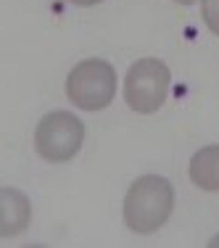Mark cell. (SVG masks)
Listing matches in <instances>:
<instances>
[{
    "label": "cell",
    "mask_w": 219,
    "mask_h": 248,
    "mask_svg": "<svg viewBox=\"0 0 219 248\" xmlns=\"http://www.w3.org/2000/svg\"><path fill=\"white\" fill-rule=\"evenodd\" d=\"M190 182L198 190L217 193L219 190V145H206L195 151L190 158Z\"/></svg>",
    "instance_id": "cell-6"
},
{
    "label": "cell",
    "mask_w": 219,
    "mask_h": 248,
    "mask_svg": "<svg viewBox=\"0 0 219 248\" xmlns=\"http://www.w3.org/2000/svg\"><path fill=\"white\" fill-rule=\"evenodd\" d=\"M29 219H32L29 198L14 187H3V227H0V235L14 238V235L24 232Z\"/></svg>",
    "instance_id": "cell-5"
},
{
    "label": "cell",
    "mask_w": 219,
    "mask_h": 248,
    "mask_svg": "<svg viewBox=\"0 0 219 248\" xmlns=\"http://www.w3.org/2000/svg\"><path fill=\"white\" fill-rule=\"evenodd\" d=\"M69 3H74V5H98V3H103V0H69Z\"/></svg>",
    "instance_id": "cell-8"
},
{
    "label": "cell",
    "mask_w": 219,
    "mask_h": 248,
    "mask_svg": "<svg viewBox=\"0 0 219 248\" xmlns=\"http://www.w3.org/2000/svg\"><path fill=\"white\" fill-rule=\"evenodd\" d=\"M116 95V72L103 58L77 63L66 77V98L82 111H100Z\"/></svg>",
    "instance_id": "cell-2"
},
{
    "label": "cell",
    "mask_w": 219,
    "mask_h": 248,
    "mask_svg": "<svg viewBox=\"0 0 219 248\" xmlns=\"http://www.w3.org/2000/svg\"><path fill=\"white\" fill-rule=\"evenodd\" d=\"M85 143V124L72 111H50L34 129V148L50 164H63L79 153Z\"/></svg>",
    "instance_id": "cell-4"
},
{
    "label": "cell",
    "mask_w": 219,
    "mask_h": 248,
    "mask_svg": "<svg viewBox=\"0 0 219 248\" xmlns=\"http://www.w3.org/2000/svg\"><path fill=\"white\" fill-rule=\"evenodd\" d=\"M172 72L158 58H140L127 69L124 100L135 114H153L164 106L169 95Z\"/></svg>",
    "instance_id": "cell-3"
},
{
    "label": "cell",
    "mask_w": 219,
    "mask_h": 248,
    "mask_svg": "<svg viewBox=\"0 0 219 248\" xmlns=\"http://www.w3.org/2000/svg\"><path fill=\"white\" fill-rule=\"evenodd\" d=\"M174 211V187L167 177L143 174L124 196V224L135 235L158 232Z\"/></svg>",
    "instance_id": "cell-1"
},
{
    "label": "cell",
    "mask_w": 219,
    "mask_h": 248,
    "mask_svg": "<svg viewBox=\"0 0 219 248\" xmlns=\"http://www.w3.org/2000/svg\"><path fill=\"white\" fill-rule=\"evenodd\" d=\"M174 3H180V5H193V3H198V0H174Z\"/></svg>",
    "instance_id": "cell-9"
},
{
    "label": "cell",
    "mask_w": 219,
    "mask_h": 248,
    "mask_svg": "<svg viewBox=\"0 0 219 248\" xmlns=\"http://www.w3.org/2000/svg\"><path fill=\"white\" fill-rule=\"evenodd\" d=\"M201 16L211 34L219 37V0H201Z\"/></svg>",
    "instance_id": "cell-7"
}]
</instances>
